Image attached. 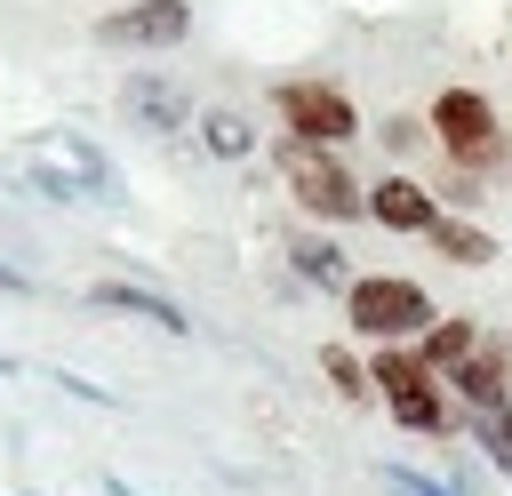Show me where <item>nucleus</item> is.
Wrapping results in <instances>:
<instances>
[{
    "label": "nucleus",
    "instance_id": "obj_1",
    "mask_svg": "<svg viewBox=\"0 0 512 496\" xmlns=\"http://www.w3.org/2000/svg\"><path fill=\"white\" fill-rule=\"evenodd\" d=\"M24 168L48 200H120V168L80 136V128H40L24 144Z\"/></svg>",
    "mask_w": 512,
    "mask_h": 496
},
{
    "label": "nucleus",
    "instance_id": "obj_2",
    "mask_svg": "<svg viewBox=\"0 0 512 496\" xmlns=\"http://www.w3.org/2000/svg\"><path fill=\"white\" fill-rule=\"evenodd\" d=\"M280 176H288V200L320 224H352L368 208V192L352 184V168L336 160V144H312V136H288L280 144Z\"/></svg>",
    "mask_w": 512,
    "mask_h": 496
},
{
    "label": "nucleus",
    "instance_id": "obj_3",
    "mask_svg": "<svg viewBox=\"0 0 512 496\" xmlns=\"http://www.w3.org/2000/svg\"><path fill=\"white\" fill-rule=\"evenodd\" d=\"M344 304H352V328H368V336H424L440 320L432 296L416 280H400V272H360L344 288Z\"/></svg>",
    "mask_w": 512,
    "mask_h": 496
},
{
    "label": "nucleus",
    "instance_id": "obj_4",
    "mask_svg": "<svg viewBox=\"0 0 512 496\" xmlns=\"http://www.w3.org/2000/svg\"><path fill=\"white\" fill-rule=\"evenodd\" d=\"M424 128L440 136V152H448L456 168H488V160H496V144L512 136V128H496V112H488V96H480V88H440Z\"/></svg>",
    "mask_w": 512,
    "mask_h": 496
},
{
    "label": "nucleus",
    "instance_id": "obj_5",
    "mask_svg": "<svg viewBox=\"0 0 512 496\" xmlns=\"http://www.w3.org/2000/svg\"><path fill=\"white\" fill-rule=\"evenodd\" d=\"M368 376L384 384V400H392V416H400L408 432H440V424H448V416H440V392H432V360H424V352H400V336H384V352H376Z\"/></svg>",
    "mask_w": 512,
    "mask_h": 496
},
{
    "label": "nucleus",
    "instance_id": "obj_6",
    "mask_svg": "<svg viewBox=\"0 0 512 496\" xmlns=\"http://www.w3.org/2000/svg\"><path fill=\"white\" fill-rule=\"evenodd\" d=\"M280 120H288V136H312V144H352L360 136V112H352V96L344 88H328V80H280Z\"/></svg>",
    "mask_w": 512,
    "mask_h": 496
},
{
    "label": "nucleus",
    "instance_id": "obj_7",
    "mask_svg": "<svg viewBox=\"0 0 512 496\" xmlns=\"http://www.w3.org/2000/svg\"><path fill=\"white\" fill-rule=\"evenodd\" d=\"M192 32V8L184 0H128L112 16H96V40L104 48H176Z\"/></svg>",
    "mask_w": 512,
    "mask_h": 496
},
{
    "label": "nucleus",
    "instance_id": "obj_8",
    "mask_svg": "<svg viewBox=\"0 0 512 496\" xmlns=\"http://www.w3.org/2000/svg\"><path fill=\"white\" fill-rule=\"evenodd\" d=\"M120 112H128L136 128H152V136H176V128L192 120L184 88H168V80H152V72H136V80L120 88Z\"/></svg>",
    "mask_w": 512,
    "mask_h": 496
},
{
    "label": "nucleus",
    "instance_id": "obj_9",
    "mask_svg": "<svg viewBox=\"0 0 512 496\" xmlns=\"http://www.w3.org/2000/svg\"><path fill=\"white\" fill-rule=\"evenodd\" d=\"M368 216L392 224V232H432V224H440V208H432V192H424L416 176H384V184L368 192Z\"/></svg>",
    "mask_w": 512,
    "mask_h": 496
},
{
    "label": "nucleus",
    "instance_id": "obj_10",
    "mask_svg": "<svg viewBox=\"0 0 512 496\" xmlns=\"http://www.w3.org/2000/svg\"><path fill=\"white\" fill-rule=\"evenodd\" d=\"M448 384L472 400V416H488V408H504V400H512V392H504V384H512V368H504V352H496V344H472V352L448 368Z\"/></svg>",
    "mask_w": 512,
    "mask_h": 496
},
{
    "label": "nucleus",
    "instance_id": "obj_11",
    "mask_svg": "<svg viewBox=\"0 0 512 496\" xmlns=\"http://www.w3.org/2000/svg\"><path fill=\"white\" fill-rule=\"evenodd\" d=\"M96 304L136 312V320H152V328H168V336H192L184 304H176V296H160V288H136V280H96Z\"/></svg>",
    "mask_w": 512,
    "mask_h": 496
},
{
    "label": "nucleus",
    "instance_id": "obj_12",
    "mask_svg": "<svg viewBox=\"0 0 512 496\" xmlns=\"http://www.w3.org/2000/svg\"><path fill=\"white\" fill-rule=\"evenodd\" d=\"M424 240H432V248H440L448 264H488V256H496V240H488L480 224H464V216H440V224H432Z\"/></svg>",
    "mask_w": 512,
    "mask_h": 496
},
{
    "label": "nucleus",
    "instance_id": "obj_13",
    "mask_svg": "<svg viewBox=\"0 0 512 496\" xmlns=\"http://www.w3.org/2000/svg\"><path fill=\"white\" fill-rule=\"evenodd\" d=\"M200 144H208L216 160H248V152H256V128H248L240 112H208V120H200Z\"/></svg>",
    "mask_w": 512,
    "mask_h": 496
},
{
    "label": "nucleus",
    "instance_id": "obj_14",
    "mask_svg": "<svg viewBox=\"0 0 512 496\" xmlns=\"http://www.w3.org/2000/svg\"><path fill=\"white\" fill-rule=\"evenodd\" d=\"M288 264H296L304 280H320V288H352V272H344V256H336L328 240H288Z\"/></svg>",
    "mask_w": 512,
    "mask_h": 496
},
{
    "label": "nucleus",
    "instance_id": "obj_15",
    "mask_svg": "<svg viewBox=\"0 0 512 496\" xmlns=\"http://www.w3.org/2000/svg\"><path fill=\"white\" fill-rule=\"evenodd\" d=\"M472 344H480V328H472V320H432V328H424V344H416V352H424V360H432V368H456V360H464V352H472Z\"/></svg>",
    "mask_w": 512,
    "mask_h": 496
},
{
    "label": "nucleus",
    "instance_id": "obj_16",
    "mask_svg": "<svg viewBox=\"0 0 512 496\" xmlns=\"http://www.w3.org/2000/svg\"><path fill=\"white\" fill-rule=\"evenodd\" d=\"M320 376H328V384H336L344 400H360V392H368V368H360V360H352L344 344H320Z\"/></svg>",
    "mask_w": 512,
    "mask_h": 496
},
{
    "label": "nucleus",
    "instance_id": "obj_17",
    "mask_svg": "<svg viewBox=\"0 0 512 496\" xmlns=\"http://www.w3.org/2000/svg\"><path fill=\"white\" fill-rule=\"evenodd\" d=\"M480 432H488V456H496V472L512 480V400H504V408H488V416H480Z\"/></svg>",
    "mask_w": 512,
    "mask_h": 496
},
{
    "label": "nucleus",
    "instance_id": "obj_18",
    "mask_svg": "<svg viewBox=\"0 0 512 496\" xmlns=\"http://www.w3.org/2000/svg\"><path fill=\"white\" fill-rule=\"evenodd\" d=\"M384 488H392V496H448L440 480H416L408 464H384Z\"/></svg>",
    "mask_w": 512,
    "mask_h": 496
},
{
    "label": "nucleus",
    "instance_id": "obj_19",
    "mask_svg": "<svg viewBox=\"0 0 512 496\" xmlns=\"http://www.w3.org/2000/svg\"><path fill=\"white\" fill-rule=\"evenodd\" d=\"M0 288H32V280H24V272H8V264H0Z\"/></svg>",
    "mask_w": 512,
    "mask_h": 496
},
{
    "label": "nucleus",
    "instance_id": "obj_20",
    "mask_svg": "<svg viewBox=\"0 0 512 496\" xmlns=\"http://www.w3.org/2000/svg\"><path fill=\"white\" fill-rule=\"evenodd\" d=\"M104 488H112V496H144V488H128V480H104Z\"/></svg>",
    "mask_w": 512,
    "mask_h": 496
},
{
    "label": "nucleus",
    "instance_id": "obj_21",
    "mask_svg": "<svg viewBox=\"0 0 512 496\" xmlns=\"http://www.w3.org/2000/svg\"><path fill=\"white\" fill-rule=\"evenodd\" d=\"M0 376H16V360H8V352H0Z\"/></svg>",
    "mask_w": 512,
    "mask_h": 496
}]
</instances>
